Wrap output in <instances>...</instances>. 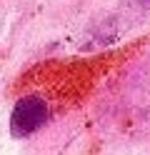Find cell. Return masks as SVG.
Returning <instances> with one entry per match:
<instances>
[{
    "label": "cell",
    "mask_w": 150,
    "mask_h": 155,
    "mask_svg": "<svg viewBox=\"0 0 150 155\" xmlns=\"http://www.w3.org/2000/svg\"><path fill=\"white\" fill-rule=\"evenodd\" d=\"M48 118H50V108L45 98L23 95L10 113V135L13 138H30L48 123Z\"/></svg>",
    "instance_id": "obj_1"
},
{
    "label": "cell",
    "mask_w": 150,
    "mask_h": 155,
    "mask_svg": "<svg viewBox=\"0 0 150 155\" xmlns=\"http://www.w3.org/2000/svg\"><path fill=\"white\" fill-rule=\"evenodd\" d=\"M140 3H150V0H140Z\"/></svg>",
    "instance_id": "obj_2"
}]
</instances>
